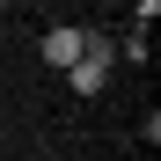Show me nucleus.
I'll return each mask as SVG.
<instances>
[{
	"instance_id": "f257e3e1",
	"label": "nucleus",
	"mask_w": 161,
	"mask_h": 161,
	"mask_svg": "<svg viewBox=\"0 0 161 161\" xmlns=\"http://www.w3.org/2000/svg\"><path fill=\"white\" fill-rule=\"evenodd\" d=\"M44 59L59 66V73H73V66H80V22H59V30H44Z\"/></svg>"
},
{
	"instance_id": "f03ea898",
	"label": "nucleus",
	"mask_w": 161,
	"mask_h": 161,
	"mask_svg": "<svg viewBox=\"0 0 161 161\" xmlns=\"http://www.w3.org/2000/svg\"><path fill=\"white\" fill-rule=\"evenodd\" d=\"M66 80H73V95H103V88H110V73H103V66H73Z\"/></svg>"
}]
</instances>
